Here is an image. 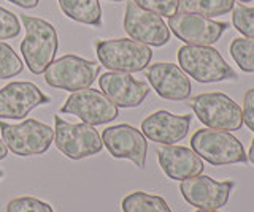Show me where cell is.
I'll list each match as a JSON object with an SVG mask.
<instances>
[{
	"instance_id": "cell-1",
	"label": "cell",
	"mask_w": 254,
	"mask_h": 212,
	"mask_svg": "<svg viewBox=\"0 0 254 212\" xmlns=\"http://www.w3.org/2000/svg\"><path fill=\"white\" fill-rule=\"evenodd\" d=\"M26 37L21 42V54L34 75H43L59 49V37L54 26L42 18L21 14Z\"/></svg>"
},
{
	"instance_id": "cell-2",
	"label": "cell",
	"mask_w": 254,
	"mask_h": 212,
	"mask_svg": "<svg viewBox=\"0 0 254 212\" xmlns=\"http://www.w3.org/2000/svg\"><path fill=\"white\" fill-rule=\"evenodd\" d=\"M178 64L188 76L197 83H221L237 80V75L211 46L185 44L178 49Z\"/></svg>"
},
{
	"instance_id": "cell-3",
	"label": "cell",
	"mask_w": 254,
	"mask_h": 212,
	"mask_svg": "<svg viewBox=\"0 0 254 212\" xmlns=\"http://www.w3.org/2000/svg\"><path fill=\"white\" fill-rule=\"evenodd\" d=\"M95 54L102 67L111 72L135 73L148 68L153 51L148 44H143L132 38H115V40H99L95 43Z\"/></svg>"
},
{
	"instance_id": "cell-4",
	"label": "cell",
	"mask_w": 254,
	"mask_h": 212,
	"mask_svg": "<svg viewBox=\"0 0 254 212\" xmlns=\"http://www.w3.org/2000/svg\"><path fill=\"white\" fill-rule=\"evenodd\" d=\"M190 149L214 167L245 163L248 160L242 141L230 131L216 128H200L190 138Z\"/></svg>"
},
{
	"instance_id": "cell-5",
	"label": "cell",
	"mask_w": 254,
	"mask_h": 212,
	"mask_svg": "<svg viewBox=\"0 0 254 212\" xmlns=\"http://www.w3.org/2000/svg\"><path fill=\"white\" fill-rule=\"evenodd\" d=\"M0 133L8 151L18 157L42 155L54 141V130L37 119H26L19 124L0 121Z\"/></svg>"
},
{
	"instance_id": "cell-6",
	"label": "cell",
	"mask_w": 254,
	"mask_h": 212,
	"mask_svg": "<svg viewBox=\"0 0 254 212\" xmlns=\"http://www.w3.org/2000/svg\"><path fill=\"white\" fill-rule=\"evenodd\" d=\"M100 73V65L94 60H87L75 54H65L53 60L45 70V81L54 89L61 90H81L95 83Z\"/></svg>"
},
{
	"instance_id": "cell-7",
	"label": "cell",
	"mask_w": 254,
	"mask_h": 212,
	"mask_svg": "<svg viewBox=\"0 0 254 212\" xmlns=\"http://www.w3.org/2000/svg\"><path fill=\"white\" fill-rule=\"evenodd\" d=\"M197 119L208 128L235 131L242 127V108L222 92H205L189 101Z\"/></svg>"
},
{
	"instance_id": "cell-8",
	"label": "cell",
	"mask_w": 254,
	"mask_h": 212,
	"mask_svg": "<svg viewBox=\"0 0 254 212\" xmlns=\"http://www.w3.org/2000/svg\"><path fill=\"white\" fill-rule=\"evenodd\" d=\"M54 143L56 147L70 160H81L100 154L103 141L94 125L78 122L71 124L54 116Z\"/></svg>"
},
{
	"instance_id": "cell-9",
	"label": "cell",
	"mask_w": 254,
	"mask_h": 212,
	"mask_svg": "<svg viewBox=\"0 0 254 212\" xmlns=\"http://www.w3.org/2000/svg\"><path fill=\"white\" fill-rule=\"evenodd\" d=\"M61 114L76 116L81 122L95 127L115 121L119 109L102 90L87 87L71 92L61 108Z\"/></svg>"
},
{
	"instance_id": "cell-10",
	"label": "cell",
	"mask_w": 254,
	"mask_h": 212,
	"mask_svg": "<svg viewBox=\"0 0 254 212\" xmlns=\"http://www.w3.org/2000/svg\"><path fill=\"white\" fill-rule=\"evenodd\" d=\"M167 26L178 40L192 46H211L227 29L226 22H218L186 11H177L169 18Z\"/></svg>"
},
{
	"instance_id": "cell-11",
	"label": "cell",
	"mask_w": 254,
	"mask_h": 212,
	"mask_svg": "<svg viewBox=\"0 0 254 212\" xmlns=\"http://www.w3.org/2000/svg\"><path fill=\"white\" fill-rule=\"evenodd\" d=\"M235 184L232 180H216L210 176L198 174L181 180L180 192L190 206L197 209L218 211L226 206Z\"/></svg>"
},
{
	"instance_id": "cell-12",
	"label": "cell",
	"mask_w": 254,
	"mask_h": 212,
	"mask_svg": "<svg viewBox=\"0 0 254 212\" xmlns=\"http://www.w3.org/2000/svg\"><path fill=\"white\" fill-rule=\"evenodd\" d=\"M51 98L37 84L29 81H13L0 89V121H21L32 109L48 105Z\"/></svg>"
},
{
	"instance_id": "cell-13",
	"label": "cell",
	"mask_w": 254,
	"mask_h": 212,
	"mask_svg": "<svg viewBox=\"0 0 254 212\" xmlns=\"http://www.w3.org/2000/svg\"><path fill=\"white\" fill-rule=\"evenodd\" d=\"M102 141L111 157L130 160L140 170L145 168L148 141L138 128L129 124L111 125L103 130Z\"/></svg>"
},
{
	"instance_id": "cell-14",
	"label": "cell",
	"mask_w": 254,
	"mask_h": 212,
	"mask_svg": "<svg viewBox=\"0 0 254 212\" xmlns=\"http://www.w3.org/2000/svg\"><path fill=\"white\" fill-rule=\"evenodd\" d=\"M124 30L132 40L148 46H164L170 42V29L162 16L127 2L124 14Z\"/></svg>"
},
{
	"instance_id": "cell-15",
	"label": "cell",
	"mask_w": 254,
	"mask_h": 212,
	"mask_svg": "<svg viewBox=\"0 0 254 212\" xmlns=\"http://www.w3.org/2000/svg\"><path fill=\"white\" fill-rule=\"evenodd\" d=\"M99 87L118 108H137L149 93L148 83L126 72H108L99 78Z\"/></svg>"
},
{
	"instance_id": "cell-16",
	"label": "cell",
	"mask_w": 254,
	"mask_h": 212,
	"mask_svg": "<svg viewBox=\"0 0 254 212\" xmlns=\"http://www.w3.org/2000/svg\"><path fill=\"white\" fill-rule=\"evenodd\" d=\"M146 78L151 87L164 100L183 101L190 97V90H192L190 80L180 65L170 64V62H157L148 67Z\"/></svg>"
},
{
	"instance_id": "cell-17",
	"label": "cell",
	"mask_w": 254,
	"mask_h": 212,
	"mask_svg": "<svg viewBox=\"0 0 254 212\" xmlns=\"http://www.w3.org/2000/svg\"><path fill=\"white\" fill-rule=\"evenodd\" d=\"M192 116L189 114H172L165 109L149 114L141 122V133L149 141L169 146L183 141L189 133Z\"/></svg>"
},
{
	"instance_id": "cell-18",
	"label": "cell",
	"mask_w": 254,
	"mask_h": 212,
	"mask_svg": "<svg viewBox=\"0 0 254 212\" xmlns=\"http://www.w3.org/2000/svg\"><path fill=\"white\" fill-rule=\"evenodd\" d=\"M157 160L164 174L172 180H185L203 172V160L192 149L177 144L164 146L157 151Z\"/></svg>"
},
{
	"instance_id": "cell-19",
	"label": "cell",
	"mask_w": 254,
	"mask_h": 212,
	"mask_svg": "<svg viewBox=\"0 0 254 212\" xmlns=\"http://www.w3.org/2000/svg\"><path fill=\"white\" fill-rule=\"evenodd\" d=\"M67 18L86 26L102 27V6L99 0H58Z\"/></svg>"
},
{
	"instance_id": "cell-20",
	"label": "cell",
	"mask_w": 254,
	"mask_h": 212,
	"mask_svg": "<svg viewBox=\"0 0 254 212\" xmlns=\"http://www.w3.org/2000/svg\"><path fill=\"white\" fill-rule=\"evenodd\" d=\"M123 212H172L169 203L162 196L148 192H132L121 201Z\"/></svg>"
},
{
	"instance_id": "cell-21",
	"label": "cell",
	"mask_w": 254,
	"mask_h": 212,
	"mask_svg": "<svg viewBox=\"0 0 254 212\" xmlns=\"http://www.w3.org/2000/svg\"><path fill=\"white\" fill-rule=\"evenodd\" d=\"M234 0H180L181 11L200 14L205 18L227 14L234 8Z\"/></svg>"
},
{
	"instance_id": "cell-22",
	"label": "cell",
	"mask_w": 254,
	"mask_h": 212,
	"mask_svg": "<svg viewBox=\"0 0 254 212\" xmlns=\"http://www.w3.org/2000/svg\"><path fill=\"white\" fill-rule=\"evenodd\" d=\"M229 52L242 72L254 73V38H234Z\"/></svg>"
},
{
	"instance_id": "cell-23",
	"label": "cell",
	"mask_w": 254,
	"mask_h": 212,
	"mask_svg": "<svg viewBox=\"0 0 254 212\" xmlns=\"http://www.w3.org/2000/svg\"><path fill=\"white\" fill-rule=\"evenodd\" d=\"M24 70V64L18 52L8 43L0 42V80L18 76Z\"/></svg>"
},
{
	"instance_id": "cell-24",
	"label": "cell",
	"mask_w": 254,
	"mask_h": 212,
	"mask_svg": "<svg viewBox=\"0 0 254 212\" xmlns=\"http://www.w3.org/2000/svg\"><path fill=\"white\" fill-rule=\"evenodd\" d=\"M232 24L245 38H254V6L238 5L232 8Z\"/></svg>"
},
{
	"instance_id": "cell-25",
	"label": "cell",
	"mask_w": 254,
	"mask_h": 212,
	"mask_svg": "<svg viewBox=\"0 0 254 212\" xmlns=\"http://www.w3.org/2000/svg\"><path fill=\"white\" fill-rule=\"evenodd\" d=\"M6 212H54L50 203L42 201L34 196H18L8 201Z\"/></svg>"
},
{
	"instance_id": "cell-26",
	"label": "cell",
	"mask_w": 254,
	"mask_h": 212,
	"mask_svg": "<svg viewBox=\"0 0 254 212\" xmlns=\"http://www.w3.org/2000/svg\"><path fill=\"white\" fill-rule=\"evenodd\" d=\"M140 8L153 11L159 16L170 18L180 10V0H132Z\"/></svg>"
},
{
	"instance_id": "cell-27",
	"label": "cell",
	"mask_w": 254,
	"mask_h": 212,
	"mask_svg": "<svg viewBox=\"0 0 254 212\" xmlns=\"http://www.w3.org/2000/svg\"><path fill=\"white\" fill-rule=\"evenodd\" d=\"M21 34V22L18 16L0 6V40H13Z\"/></svg>"
},
{
	"instance_id": "cell-28",
	"label": "cell",
	"mask_w": 254,
	"mask_h": 212,
	"mask_svg": "<svg viewBox=\"0 0 254 212\" xmlns=\"http://www.w3.org/2000/svg\"><path fill=\"white\" fill-rule=\"evenodd\" d=\"M243 124L254 131V89H248L243 98Z\"/></svg>"
},
{
	"instance_id": "cell-29",
	"label": "cell",
	"mask_w": 254,
	"mask_h": 212,
	"mask_svg": "<svg viewBox=\"0 0 254 212\" xmlns=\"http://www.w3.org/2000/svg\"><path fill=\"white\" fill-rule=\"evenodd\" d=\"M8 2H11L14 5L21 6V8L30 10V8H37L38 3H40V0H8Z\"/></svg>"
},
{
	"instance_id": "cell-30",
	"label": "cell",
	"mask_w": 254,
	"mask_h": 212,
	"mask_svg": "<svg viewBox=\"0 0 254 212\" xmlns=\"http://www.w3.org/2000/svg\"><path fill=\"white\" fill-rule=\"evenodd\" d=\"M6 155H8V147L5 146L3 139H0V160L6 159Z\"/></svg>"
},
{
	"instance_id": "cell-31",
	"label": "cell",
	"mask_w": 254,
	"mask_h": 212,
	"mask_svg": "<svg viewBox=\"0 0 254 212\" xmlns=\"http://www.w3.org/2000/svg\"><path fill=\"white\" fill-rule=\"evenodd\" d=\"M248 160L254 165V138H253V141H251V146H250V151H248Z\"/></svg>"
},
{
	"instance_id": "cell-32",
	"label": "cell",
	"mask_w": 254,
	"mask_h": 212,
	"mask_svg": "<svg viewBox=\"0 0 254 212\" xmlns=\"http://www.w3.org/2000/svg\"><path fill=\"white\" fill-rule=\"evenodd\" d=\"M195 212H219V211H206V209H198Z\"/></svg>"
},
{
	"instance_id": "cell-33",
	"label": "cell",
	"mask_w": 254,
	"mask_h": 212,
	"mask_svg": "<svg viewBox=\"0 0 254 212\" xmlns=\"http://www.w3.org/2000/svg\"><path fill=\"white\" fill-rule=\"evenodd\" d=\"M108 2H124V0H108Z\"/></svg>"
},
{
	"instance_id": "cell-34",
	"label": "cell",
	"mask_w": 254,
	"mask_h": 212,
	"mask_svg": "<svg viewBox=\"0 0 254 212\" xmlns=\"http://www.w3.org/2000/svg\"><path fill=\"white\" fill-rule=\"evenodd\" d=\"M3 177V171L2 170H0V179H2Z\"/></svg>"
},
{
	"instance_id": "cell-35",
	"label": "cell",
	"mask_w": 254,
	"mask_h": 212,
	"mask_svg": "<svg viewBox=\"0 0 254 212\" xmlns=\"http://www.w3.org/2000/svg\"><path fill=\"white\" fill-rule=\"evenodd\" d=\"M240 2H251V0H240Z\"/></svg>"
}]
</instances>
